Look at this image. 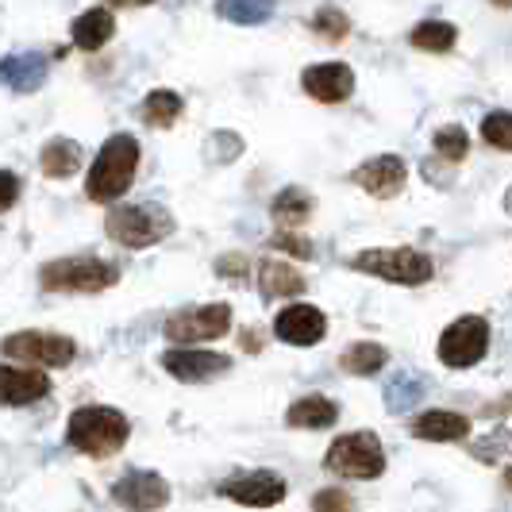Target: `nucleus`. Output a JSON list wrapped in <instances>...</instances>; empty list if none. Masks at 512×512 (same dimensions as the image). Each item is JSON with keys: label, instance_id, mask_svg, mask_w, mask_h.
<instances>
[{"label": "nucleus", "instance_id": "obj_17", "mask_svg": "<svg viewBox=\"0 0 512 512\" xmlns=\"http://www.w3.org/2000/svg\"><path fill=\"white\" fill-rule=\"evenodd\" d=\"M47 77V58L43 54H12L0 62V85L12 93H35Z\"/></svg>", "mask_w": 512, "mask_h": 512}, {"label": "nucleus", "instance_id": "obj_18", "mask_svg": "<svg viewBox=\"0 0 512 512\" xmlns=\"http://www.w3.org/2000/svg\"><path fill=\"white\" fill-rule=\"evenodd\" d=\"M412 436L432 439V443H451V439H466L470 436V420L462 412H447V409H432L424 412L416 424H412Z\"/></svg>", "mask_w": 512, "mask_h": 512}, {"label": "nucleus", "instance_id": "obj_6", "mask_svg": "<svg viewBox=\"0 0 512 512\" xmlns=\"http://www.w3.org/2000/svg\"><path fill=\"white\" fill-rule=\"evenodd\" d=\"M324 466H328L332 474H343V478H362V482H370V478H378L385 470V451L374 432H347V436H339L332 443Z\"/></svg>", "mask_w": 512, "mask_h": 512}, {"label": "nucleus", "instance_id": "obj_32", "mask_svg": "<svg viewBox=\"0 0 512 512\" xmlns=\"http://www.w3.org/2000/svg\"><path fill=\"white\" fill-rule=\"evenodd\" d=\"M312 509L316 512H355V501H351L347 493H339V489H324V493L312 497Z\"/></svg>", "mask_w": 512, "mask_h": 512}, {"label": "nucleus", "instance_id": "obj_27", "mask_svg": "<svg viewBox=\"0 0 512 512\" xmlns=\"http://www.w3.org/2000/svg\"><path fill=\"white\" fill-rule=\"evenodd\" d=\"M424 397V378H412V374H397L393 382L385 385V405L389 412H409L420 405Z\"/></svg>", "mask_w": 512, "mask_h": 512}, {"label": "nucleus", "instance_id": "obj_4", "mask_svg": "<svg viewBox=\"0 0 512 512\" xmlns=\"http://www.w3.org/2000/svg\"><path fill=\"white\" fill-rule=\"evenodd\" d=\"M39 282H43V289H54V293H101V289L120 282V270L93 255L58 258V262L43 266Z\"/></svg>", "mask_w": 512, "mask_h": 512}, {"label": "nucleus", "instance_id": "obj_13", "mask_svg": "<svg viewBox=\"0 0 512 512\" xmlns=\"http://www.w3.org/2000/svg\"><path fill=\"white\" fill-rule=\"evenodd\" d=\"M162 366L178 378V382H208V378H216V374H224L231 370V359L228 355H216V351H189V347H174V351H166L162 355Z\"/></svg>", "mask_w": 512, "mask_h": 512}, {"label": "nucleus", "instance_id": "obj_33", "mask_svg": "<svg viewBox=\"0 0 512 512\" xmlns=\"http://www.w3.org/2000/svg\"><path fill=\"white\" fill-rule=\"evenodd\" d=\"M505 451H512V432H509V428H497V432L486 439V447H478V455H482L486 462L501 459Z\"/></svg>", "mask_w": 512, "mask_h": 512}, {"label": "nucleus", "instance_id": "obj_29", "mask_svg": "<svg viewBox=\"0 0 512 512\" xmlns=\"http://www.w3.org/2000/svg\"><path fill=\"white\" fill-rule=\"evenodd\" d=\"M482 139L497 151H512V112H489L482 120Z\"/></svg>", "mask_w": 512, "mask_h": 512}, {"label": "nucleus", "instance_id": "obj_2", "mask_svg": "<svg viewBox=\"0 0 512 512\" xmlns=\"http://www.w3.org/2000/svg\"><path fill=\"white\" fill-rule=\"evenodd\" d=\"M135 170H139V143L131 135H112L101 147V154H97L89 178H85L89 201L108 205V201L124 197L131 189V181H135Z\"/></svg>", "mask_w": 512, "mask_h": 512}, {"label": "nucleus", "instance_id": "obj_38", "mask_svg": "<svg viewBox=\"0 0 512 512\" xmlns=\"http://www.w3.org/2000/svg\"><path fill=\"white\" fill-rule=\"evenodd\" d=\"M493 4H497V8H512V0H493Z\"/></svg>", "mask_w": 512, "mask_h": 512}, {"label": "nucleus", "instance_id": "obj_12", "mask_svg": "<svg viewBox=\"0 0 512 512\" xmlns=\"http://www.w3.org/2000/svg\"><path fill=\"white\" fill-rule=\"evenodd\" d=\"M301 85H305V93L312 101L339 104L355 93V74H351V66H343V62H324V66H308L305 77H301Z\"/></svg>", "mask_w": 512, "mask_h": 512}, {"label": "nucleus", "instance_id": "obj_25", "mask_svg": "<svg viewBox=\"0 0 512 512\" xmlns=\"http://www.w3.org/2000/svg\"><path fill=\"white\" fill-rule=\"evenodd\" d=\"M455 39H459L455 24H443V20H428V24L412 27V47H420V51L443 54L455 47Z\"/></svg>", "mask_w": 512, "mask_h": 512}, {"label": "nucleus", "instance_id": "obj_23", "mask_svg": "<svg viewBox=\"0 0 512 512\" xmlns=\"http://www.w3.org/2000/svg\"><path fill=\"white\" fill-rule=\"evenodd\" d=\"M81 170V147L74 139H51L43 147V174L47 178H74Z\"/></svg>", "mask_w": 512, "mask_h": 512}, {"label": "nucleus", "instance_id": "obj_9", "mask_svg": "<svg viewBox=\"0 0 512 512\" xmlns=\"http://www.w3.org/2000/svg\"><path fill=\"white\" fill-rule=\"evenodd\" d=\"M0 351L20 362H31V366H51V370H58V366H70L74 362L77 343L66 339V335H51V332H16L0 343Z\"/></svg>", "mask_w": 512, "mask_h": 512}, {"label": "nucleus", "instance_id": "obj_16", "mask_svg": "<svg viewBox=\"0 0 512 512\" xmlns=\"http://www.w3.org/2000/svg\"><path fill=\"white\" fill-rule=\"evenodd\" d=\"M51 393V382L39 370L0 366V405H31Z\"/></svg>", "mask_w": 512, "mask_h": 512}, {"label": "nucleus", "instance_id": "obj_19", "mask_svg": "<svg viewBox=\"0 0 512 512\" xmlns=\"http://www.w3.org/2000/svg\"><path fill=\"white\" fill-rule=\"evenodd\" d=\"M112 31H116L112 12L108 8H89L74 20V43L81 51H101L104 43L112 39Z\"/></svg>", "mask_w": 512, "mask_h": 512}, {"label": "nucleus", "instance_id": "obj_37", "mask_svg": "<svg viewBox=\"0 0 512 512\" xmlns=\"http://www.w3.org/2000/svg\"><path fill=\"white\" fill-rule=\"evenodd\" d=\"M108 4H124V8H139V4H154V0H108Z\"/></svg>", "mask_w": 512, "mask_h": 512}, {"label": "nucleus", "instance_id": "obj_1", "mask_svg": "<svg viewBox=\"0 0 512 512\" xmlns=\"http://www.w3.org/2000/svg\"><path fill=\"white\" fill-rule=\"evenodd\" d=\"M131 436V424L124 412L104 409V405H85L70 416V428H66V443L81 451V455H93V459H108L116 455Z\"/></svg>", "mask_w": 512, "mask_h": 512}, {"label": "nucleus", "instance_id": "obj_5", "mask_svg": "<svg viewBox=\"0 0 512 512\" xmlns=\"http://www.w3.org/2000/svg\"><path fill=\"white\" fill-rule=\"evenodd\" d=\"M351 266L362 274H374L397 285H424L432 278V258L412 251V247H378V251H362L351 258Z\"/></svg>", "mask_w": 512, "mask_h": 512}, {"label": "nucleus", "instance_id": "obj_35", "mask_svg": "<svg viewBox=\"0 0 512 512\" xmlns=\"http://www.w3.org/2000/svg\"><path fill=\"white\" fill-rule=\"evenodd\" d=\"M16 197H20V178L0 170V212H8V208L16 205Z\"/></svg>", "mask_w": 512, "mask_h": 512}, {"label": "nucleus", "instance_id": "obj_11", "mask_svg": "<svg viewBox=\"0 0 512 512\" xmlns=\"http://www.w3.org/2000/svg\"><path fill=\"white\" fill-rule=\"evenodd\" d=\"M220 493L231 497L235 505H251V509H270V505H282L285 501V482L270 470H255V474H243V478H228L220 482Z\"/></svg>", "mask_w": 512, "mask_h": 512}, {"label": "nucleus", "instance_id": "obj_3", "mask_svg": "<svg viewBox=\"0 0 512 512\" xmlns=\"http://www.w3.org/2000/svg\"><path fill=\"white\" fill-rule=\"evenodd\" d=\"M104 231H108L116 243L139 251V247H154L158 239H166V235L174 231V216L158 205H124L108 212Z\"/></svg>", "mask_w": 512, "mask_h": 512}, {"label": "nucleus", "instance_id": "obj_34", "mask_svg": "<svg viewBox=\"0 0 512 512\" xmlns=\"http://www.w3.org/2000/svg\"><path fill=\"white\" fill-rule=\"evenodd\" d=\"M274 247H278V251H289V255H297V258H312V243L301 239V235H293V231H282V235L274 239Z\"/></svg>", "mask_w": 512, "mask_h": 512}, {"label": "nucleus", "instance_id": "obj_31", "mask_svg": "<svg viewBox=\"0 0 512 512\" xmlns=\"http://www.w3.org/2000/svg\"><path fill=\"white\" fill-rule=\"evenodd\" d=\"M312 31L324 35V39H343L351 31V20L339 12V8H320L316 20H312Z\"/></svg>", "mask_w": 512, "mask_h": 512}, {"label": "nucleus", "instance_id": "obj_15", "mask_svg": "<svg viewBox=\"0 0 512 512\" xmlns=\"http://www.w3.org/2000/svg\"><path fill=\"white\" fill-rule=\"evenodd\" d=\"M405 178H409V170H405V162L397 154H378V158L362 162L359 170H355V181L370 197H382V201L385 197H397L405 189Z\"/></svg>", "mask_w": 512, "mask_h": 512}, {"label": "nucleus", "instance_id": "obj_36", "mask_svg": "<svg viewBox=\"0 0 512 512\" xmlns=\"http://www.w3.org/2000/svg\"><path fill=\"white\" fill-rule=\"evenodd\" d=\"M220 274H224V278H243V274H247V258L243 255L220 258Z\"/></svg>", "mask_w": 512, "mask_h": 512}, {"label": "nucleus", "instance_id": "obj_14", "mask_svg": "<svg viewBox=\"0 0 512 512\" xmlns=\"http://www.w3.org/2000/svg\"><path fill=\"white\" fill-rule=\"evenodd\" d=\"M274 332H278L282 343H293V347H312V343H320V339H324L328 320H324V312H320V308L289 305L285 312H278Z\"/></svg>", "mask_w": 512, "mask_h": 512}, {"label": "nucleus", "instance_id": "obj_24", "mask_svg": "<svg viewBox=\"0 0 512 512\" xmlns=\"http://www.w3.org/2000/svg\"><path fill=\"white\" fill-rule=\"evenodd\" d=\"M216 12L231 24H266L274 16V0H216Z\"/></svg>", "mask_w": 512, "mask_h": 512}, {"label": "nucleus", "instance_id": "obj_21", "mask_svg": "<svg viewBox=\"0 0 512 512\" xmlns=\"http://www.w3.org/2000/svg\"><path fill=\"white\" fill-rule=\"evenodd\" d=\"M339 409H335V401L328 397H301V401H293V409L285 412V420L293 424V428H332Z\"/></svg>", "mask_w": 512, "mask_h": 512}, {"label": "nucleus", "instance_id": "obj_39", "mask_svg": "<svg viewBox=\"0 0 512 512\" xmlns=\"http://www.w3.org/2000/svg\"><path fill=\"white\" fill-rule=\"evenodd\" d=\"M505 482H509V486H512V466H509V474H505Z\"/></svg>", "mask_w": 512, "mask_h": 512}, {"label": "nucleus", "instance_id": "obj_26", "mask_svg": "<svg viewBox=\"0 0 512 512\" xmlns=\"http://www.w3.org/2000/svg\"><path fill=\"white\" fill-rule=\"evenodd\" d=\"M178 116H181V97L174 89H154L151 97L143 101V120L151 128H170Z\"/></svg>", "mask_w": 512, "mask_h": 512}, {"label": "nucleus", "instance_id": "obj_40", "mask_svg": "<svg viewBox=\"0 0 512 512\" xmlns=\"http://www.w3.org/2000/svg\"><path fill=\"white\" fill-rule=\"evenodd\" d=\"M505 205H509V212H512V189H509V201H505Z\"/></svg>", "mask_w": 512, "mask_h": 512}, {"label": "nucleus", "instance_id": "obj_28", "mask_svg": "<svg viewBox=\"0 0 512 512\" xmlns=\"http://www.w3.org/2000/svg\"><path fill=\"white\" fill-rule=\"evenodd\" d=\"M385 359H389V351L382 343H355V347L343 351V370L347 374H378Z\"/></svg>", "mask_w": 512, "mask_h": 512}, {"label": "nucleus", "instance_id": "obj_22", "mask_svg": "<svg viewBox=\"0 0 512 512\" xmlns=\"http://www.w3.org/2000/svg\"><path fill=\"white\" fill-rule=\"evenodd\" d=\"M274 224L285 231H293V228H301V224H308V216H312V197H308L305 189H282L278 197H274Z\"/></svg>", "mask_w": 512, "mask_h": 512}, {"label": "nucleus", "instance_id": "obj_7", "mask_svg": "<svg viewBox=\"0 0 512 512\" xmlns=\"http://www.w3.org/2000/svg\"><path fill=\"white\" fill-rule=\"evenodd\" d=\"M231 332V308L228 305H197L181 308L166 320V339L170 343H212Z\"/></svg>", "mask_w": 512, "mask_h": 512}, {"label": "nucleus", "instance_id": "obj_10", "mask_svg": "<svg viewBox=\"0 0 512 512\" xmlns=\"http://www.w3.org/2000/svg\"><path fill=\"white\" fill-rule=\"evenodd\" d=\"M112 501L124 505L128 512H158L170 501V486L154 470H131L128 478H120L112 486Z\"/></svg>", "mask_w": 512, "mask_h": 512}, {"label": "nucleus", "instance_id": "obj_8", "mask_svg": "<svg viewBox=\"0 0 512 512\" xmlns=\"http://www.w3.org/2000/svg\"><path fill=\"white\" fill-rule=\"evenodd\" d=\"M489 347V324L482 316H459L447 332L439 335V359L443 366H455V370H466L474 362L486 359Z\"/></svg>", "mask_w": 512, "mask_h": 512}, {"label": "nucleus", "instance_id": "obj_20", "mask_svg": "<svg viewBox=\"0 0 512 512\" xmlns=\"http://www.w3.org/2000/svg\"><path fill=\"white\" fill-rule=\"evenodd\" d=\"M258 285H262V297L274 301V297H293L305 289V278L289 266V262H278V258H266L262 270H258Z\"/></svg>", "mask_w": 512, "mask_h": 512}, {"label": "nucleus", "instance_id": "obj_30", "mask_svg": "<svg viewBox=\"0 0 512 512\" xmlns=\"http://www.w3.org/2000/svg\"><path fill=\"white\" fill-rule=\"evenodd\" d=\"M466 151H470V139H466V131H462L459 124L436 131V154L439 158H447V162H462Z\"/></svg>", "mask_w": 512, "mask_h": 512}]
</instances>
